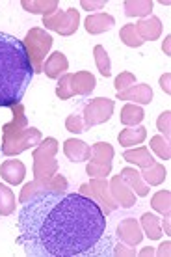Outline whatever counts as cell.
Listing matches in <instances>:
<instances>
[{"label":"cell","mask_w":171,"mask_h":257,"mask_svg":"<svg viewBox=\"0 0 171 257\" xmlns=\"http://www.w3.org/2000/svg\"><path fill=\"white\" fill-rule=\"evenodd\" d=\"M121 101H132L134 104H149L152 101V90L149 84H134L132 88L117 93Z\"/></svg>","instance_id":"obj_14"},{"label":"cell","mask_w":171,"mask_h":257,"mask_svg":"<svg viewBox=\"0 0 171 257\" xmlns=\"http://www.w3.org/2000/svg\"><path fill=\"white\" fill-rule=\"evenodd\" d=\"M23 43H25L26 52H28V58H30V64H32L34 75H36V73H41V71H43L45 56L49 54V51H51V47H52V36L45 32L43 28L36 26V28H30V30H28Z\"/></svg>","instance_id":"obj_4"},{"label":"cell","mask_w":171,"mask_h":257,"mask_svg":"<svg viewBox=\"0 0 171 257\" xmlns=\"http://www.w3.org/2000/svg\"><path fill=\"white\" fill-rule=\"evenodd\" d=\"M162 51H164V54H167V56L171 54V36H165L164 45H162Z\"/></svg>","instance_id":"obj_42"},{"label":"cell","mask_w":171,"mask_h":257,"mask_svg":"<svg viewBox=\"0 0 171 257\" xmlns=\"http://www.w3.org/2000/svg\"><path fill=\"white\" fill-rule=\"evenodd\" d=\"M21 6L25 8L26 12L30 13H39V15H52L54 12H58V2L56 0H23Z\"/></svg>","instance_id":"obj_24"},{"label":"cell","mask_w":171,"mask_h":257,"mask_svg":"<svg viewBox=\"0 0 171 257\" xmlns=\"http://www.w3.org/2000/svg\"><path fill=\"white\" fill-rule=\"evenodd\" d=\"M32 77L34 69L25 43L0 32V108L21 104Z\"/></svg>","instance_id":"obj_2"},{"label":"cell","mask_w":171,"mask_h":257,"mask_svg":"<svg viewBox=\"0 0 171 257\" xmlns=\"http://www.w3.org/2000/svg\"><path fill=\"white\" fill-rule=\"evenodd\" d=\"M93 56H95V64L99 73H101L102 77H110L112 75V65H110V58H108V52L104 51V47L97 45L93 49Z\"/></svg>","instance_id":"obj_30"},{"label":"cell","mask_w":171,"mask_h":257,"mask_svg":"<svg viewBox=\"0 0 171 257\" xmlns=\"http://www.w3.org/2000/svg\"><path fill=\"white\" fill-rule=\"evenodd\" d=\"M123 159L128 161L130 164H134V166H139L141 170H145V168L154 164V159H152V155L149 153V149L147 148L127 149V151L123 153Z\"/></svg>","instance_id":"obj_22"},{"label":"cell","mask_w":171,"mask_h":257,"mask_svg":"<svg viewBox=\"0 0 171 257\" xmlns=\"http://www.w3.org/2000/svg\"><path fill=\"white\" fill-rule=\"evenodd\" d=\"M64 153L71 162H86L91 159V146L82 140L69 138L64 142Z\"/></svg>","instance_id":"obj_12"},{"label":"cell","mask_w":171,"mask_h":257,"mask_svg":"<svg viewBox=\"0 0 171 257\" xmlns=\"http://www.w3.org/2000/svg\"><path fill=\"white\" fill-rule=\"evenodd\" d=\"M26 168L21 161H15V159H10L6 161L2 166H0V175L2 179L8 181L10 185H21L23 179H25Z\"/></svg>","instance_id":"obj_17"},{"label":"cell","mask_w":171,"mask_h":257,"mask_svg":"<svg viewBox=\"0 0 171 257\" xmlns=\"http://www.w3.org/2000/svg\"><path fill=\"white\" fill-rule=\"evenodd\" d=\"M80 194L93 199L97 205L102 209L104 214H110V212H114L119 207L115 203V199L112 198V194H110V187H108L106 179H89V183H84L80 187Z\"/></svg>","instance_id":"obj_7"},{"label":"cell","mask_w":171,"mask_h":257,"mask_svg":"<svg viewBox=\"0 0 171 257\" xmlns=\"http://www.w3.org/2000/svg\"><path fill=\"white\" fill-rule=\"evenodd\" d=\"M67 69H69V60L65 58V54L60 51L52 52L43 64L45 75L49 78H60V75H64Z\"/></svg>","instance_id":"obj_15"},{"label":"cell","mask_w":171,"mask_h":257,"mask_svg":"<svg viewBox=\"0 0 171 257\" xmlns=\"http://www.w3.org/2000/svg\"><path fill=\"white\" fill-rule=\"evenodd\" d=\"M43 25L47 30L58 32L60 36H73L80 25V13L78 10H65V12H54L52 15L43 17Z\"/></svg>","instance_id":"obj_6"},{"label":"cell","mask_w":171,"mask_h":257,"mask_svg":"<svg viewBox=\"0 0 171 257\" xmlns=\"http://www.w3.org/2000/svg\"><path fill=\"white\" fill-rule=\"evenodd\" d=\"M69 187V183L64 175H52V177H45V179H34L32 183H26L25 187L21 188L19 194V201L21 203H26L30 198H34L36 194L41 192H49V190H56V192H65Z\"/></svg>","instance_id":"obj_8"},{"label":"cell","mask_w":171,"mask_h":257,"mask_svg":"<svg viewBox=\"0 0 171 257\" xmlns=\"http://www.w3.org/2000/svg\"><path fill=\"white\" fill-rule=\"evenodd\" d=\"M136 32L141 39H143V43L145 41H154V39L160 38V34H162V23H160L158 17H145V19H139L136 23Z\"/></svg>","instance_id":"obj_13"},{"label":"cell","mask_w":171,"mask_h":257,"mask_svg":"<svg viewBox=\"0 0 171 257\" xmlns=\"http://www.w3.org/2000/svg\"><path fill=\"white\" fill-rule=\"evenodd\" d=\"M169 123H171V112L169 110H165V112H162V114L158 116V119H156V128L164 135V138L167 142H169V136H171Z\"/></svg>","instance_id":"obj_36"},{"label":"cell","mask_w":171,"mask_h":257,"mask_svg":"<svg viewBox=\"0 0 171 257\" xmlns=\"http://www.w3.org/2000/svg\"><path fill=\"white\" fill-rule=\"evenodd\" d=\"M15 211V194L10 187L0 183V216H10Z\"/></svg>","instance_id":"obj_28"},{"label":"cell","mask_w":171,"mask_h":257,"mask_svg":"<svg viewBox=\"0 0 171 257\" xmlns=\"http://www.w3.org/2000/svg\"><path fill=\"white\" fill-rule=\"evenodd\" d=\"M125 15L127 17H151L152 12V0H127L125 4Z\"/></svg>","instance_id":"obj_23"},{"label":"cell","mask_w":171,"mask_h":257,"mask_svg":"<svg viewBox=\"0 0 171 257\" xmlns=\"http://www.w3.org/2000/svg\"><path fill=\"white\" fill-rule=\"evenodd\" d=\"M58 142L56 138H45L34 151V179H45L58 174Z\"/></svg>","instance_id":"obj_3"},{"label":"cell","mask_w":171,"mask_h":257,"mask_svg":"<svg viewBox=\"0 0 171 257\" xmlns=\"http://www.w3.org/2000/svg\"><path fill=\"white\" fill-rule=\"evenodd\" d=\"M119 38L127 47H141V45H143V39L138 36V32H136V26H134V25H125V26H123V28H121V32H119Z\"/></svg>","instance_id":"obj_32"},{"label":"cell","mask_w":171,"mask_h":257,"mask_svg":"<svg viewBox=\"0 0 171 257\" xmlns=\"http://www.w3.org/2000/svg\"><path fill=\"white\" fill-rule=\"evenodd\" d=\"M143 117H145V112L138 104H125L121 110V123L127 127H136L138 123L143 121Z\"/></svg>","instance_id":"obj_27"},{"label":"cell","mask_w":171,"mask_h":257,"mask_svg":"<svg viewBox=\"0 0 171 257\" xmlns=\"http://www.w3.org/2000/svg\"><path fill=\"white\" fill-rule=\"evenodd\" d=\"M169 248H171V242L169 240H165V242H162V244L158 246V250H154V255L158 257H169Z\"/></svg>","instance_id":"obj_40"},{"label":"cell","mask_w":171,"mask_h":257,"mask_svg":"<svg viewBox=\"0 0 171 257\" xmlns=\"http://www.w3.org/2000/svg\"><path fill=\"white\" fill-rule=\"evenodd\" d=\"M147 255H149V257L154 255V250H152L151 246H149V248H145V250H141V251H139V257H147Z\"/></svg>","instance_id":"obj_44"},{"label":"cell","mask_w":171,"mask_h":257,"mask_svg":"<svg viewBox=\"0 0 171 257\" xmlns=\"http://www.w3.org/2000/svg\"><path fill=\"white\" fill-rule=\"evenodd\" d=\"M151 205L154 211H158L160 214H164V216H169L171 212V192L169 190H160L152 196L151 199Z\"/></svg>","instance_id":"obj_29"},{"label":"cell","mask_w":171,"mask_h":257,"mask_svg":"<svg viewBox=\"0 0 171 257\" xmlns=\"http://www.w3.org/2000/svg\"><path fill=\"white\" fill-rule=\"evenodd\" d=\"M114 106L115 103L112 99H106V97H97L93 101H89L86 106H84V127L91 128L95 125H101V123L108 121L112 114H114Z\"/></svg>","instance_id":"obj_9"},{"label":"cell","mask_w":171,"mask_h":257,"mask_svg":"<svg viewBox=\"0 0 171 257\" xmlns=\"http://www.w3.org/2000/svg\"><path fill=\"white\" fill-rule=\"evenodd\" d=\"M106 2L108 0H82V2H80V6L89 12V10H101V8L106 6Z\"/></svg>","instance_id":"obj_38"},{"label":"cell","mask_w":171,"mask_h":257,"mask_svg":"<svg viewBox=\"0 0 171 257\" xmlns=\"http://www.w3.org/2000/svg\"><path fill=\"white\" fill-rule=\"evenodd\" d=\"M171 73H164L162 77H160V86H162V90L165 91V93H171Z\"/></svg>","instance_id":"obj_41"},{"label":"cell","mask_w":171,"mask_h":257,"mask_svg":"<svg viewBox=\"0 0 171 257\" xmlns=\"http://www.w3.org/2000/svg\"><path fill=\"white\" fill-rule=\"evenodd\" d=\"M115 19L108 13H93V15H88V19L84 23L88 34L91 36H97V34L108 32L110 28H114Z\"/></svg>","instance_id":"obj_16"},{"label":"cell","mask_w":171,"mask_h":257,"mask_svg":"<svg viewBox=\"0 0 171 257\" xmlns=\"http://www.w3.org/2000/svg\"><path fill=\"white\" fill-rule=\"evenodd\" d=\"M95 77L89 71H78L73 75V93L75 95L88 97L91 91L95 90Z\"/></svg>","instance_id":"obj_18"},{"label":"cell","mask_w":171,"mask_h":257,"mask_svg":"<svg viewBox=\"0 0 171 257\" xmlns=\"http://www.w3.org/2000/svg\"><path fill=\"white\" fill-rule=\"evenodd\" d=\"M41 140H43V135L36 127H26L12 135H2V153L6 157H15L26 149L38 148Z\"/></svg>","instance_id":"obj_5"},{"label":"cell","mask_w":171,"mask_h":257,"mask_svg":"<svg viewBox=\"0 0 171 257\" xmlns=\"http://www.w3.org/2000/svg\"><path fill=\"white\" fill-rule=\"evenodd\" d=\"M112 172V166H102V164H95V162H88L86 166V174L91 179H106Z\"/></svg>","instance_id":"obj_35"},{"label":"cell","mask_w":171,"mask_h":257,"mask_svg":"<svg viewBox=\"0 0 171 257\" xmlns=\"http://www.w3.org/2000/svg\"><path fill=\"white\" fill-rule=\"evenodd\" d=\"M145 136H147V128L141 127V125H136V127L123 128L117 140H119V146H123V148H132V146L143 144Z\"/></svg>","instance_id":"obj_20"},{"label":"cell","mask_w":171,"mask_h":257,"mask_svg":"<svg viewBox=\"0 0 171 257\" xmlns=\"http://www.w3.org/2000/svg\"><path fill=\"white\" fill-rule=\"evenodd\" d=\"M114 155H115V151L110 144L99 142V144H93V146H91V159H89V162L102 164V166H112Z\"/></svg>","instance_id":"obj_21"},{"label":"cell","mask_w":171,"mask_h":257,"mask_svg":"<svg viewBox=\"0 0 171 257\" xmlns=\"http://www.w3.org/2000/svg\"><path fill=\"white\" fill-rule=\"evenodd\" d=\"M65 128H67L69 133H73V135H80V133L86 131V127H84V119L80 116H75V114L65 119Z\"/></svg>","instance_id":"obj_37"},{"label":"cell","mask_w":171,"mask_h":257,"mask_svg":"<svg viewBox=\"0 0 171 257\" xmlns=\"http://www.w3.org/2000/svg\"><path fill=\"white\" fill-rule=\"evenodd\" d=\"M164 233H165V235H171V224H169V216H164Z\"/></svg>","instance_id":"obj_43"},{"label":"cell","mask_w":171,"mask_h":257,"mask_svg":"<svg viewBox=\"0 0 171 257\" xmlns=\"http://www.w3.org/2000/svg\"><path fill=\"white\" fill-rule=\"evenodd\" d=\"M115 233H117V237H119L121 242L127 246L139 244L141 238H143V231H141V227H139V222H136L134 218L121 220Z\"/></svg>","instance_id":"obj_11"},{"label":"cell","mask_w":171,"mask_h":257,"mask_svg":"<svg viewBox=\"0 0 171 257\" xmlns=\"http://www.w3.org/2000/svg\"><path fill=\"white\" fill-rule=\"evenodd\" d=\"M134 84H136V77H134L132 73H128V71H123V73H119V75L115 77L114 86H115V91L121 93V91L132 88Z\"/></svg>","instance_id":"obj_34"},{"label":"cell","mask_w":171,"mask_h":257,"mask_svg":"<svg viewBox=\"0 0 171 257\" xmlns=\"http://www.w3.org/2000/svg\"><path fill=\"white\" fill-rule=\"evenodd\" d=\"M114 255H125V257H132L134 250H128L127 244H115L114 246Z\"/></svg>","instance_id":"obj_39"},{"label":"cell","mask_w":171,"mask_h":257,"mask_svg":"<svg viewBox=\"0 0 171 257\" xmlns=\"http://www.w3.org/2000/svg\"><path fill=\"white\" fill-rule=\"evenodd\" d=\"M139 227H141V231L145 233L147 237L152 238V240H158L162 237V229H160V218L158 216H154L151 212H145L141 220H139Z\"/></svg>","instance_id":"obj_26"},{"label":"cell","mask_w":171,"mask_h":257,"mask_svg":"<svg viewBox=\"0 0 171 257\" xmlns=\"http://www.w3.org/2000/svg\"><path fill=\"white\" fill-rule=\"evenodd\" d=\"M19 244L32 257H76L106 233V214L84 194H36L19 211Z\"/></svg>","instance_id":"obj_1"},{"label":"cell","mask_w":171,"mask_h":257,"mask_svg":"<svg viewBox=\"0 0 171 257\" xmlns=\"http://www.w3.org/2000/svg\"><path fill=\"white\" fill-rule=\"evenodd\" d=\"M151 149L158 155L160 159H164V161H169L171 159L169 142L165 140L164 136H152L151 138Z\"/></svg>","instance_id":"obj_33"},{"label":"cell","mask_w":171,"mask_h":257,"mask_svg":"<svg viewBox=\"0 0 171 257\" xmlns=\"http://www.w3.org/2000/svg\"><path fill=\"white\" fill-rule=\"evenodd\" d=\"M108 187H110V194H112V198L115 199L117 205L123 207V209L134 207V203H136V194L127 187V183L121 179L119 175L112 177L110 183H108Z\"/></svg>","instance_id":"obj_10"},{"label":"cell","mask_w":171,"mask_h":257,"mask_svg":"<svg viewBox=\"0 0 171 257\" xmlns=\"http://www.w3.org/2000/svg\"><path fill=\"white\" fill-rule=\"evenodd\" d=\"M56 95L62 99V101H67L75 95L73 93V73H64L60 80H58V88H56Z\"/></svg>","instance_id":"obj_31"},{"label":"cell","mask_w":171,"mask_h":257,"mask_svg":"<svg viewBox=\"0 0 171 257\" xmlns=\"http://www.w3.org/2000/svg\"><path fill=\"white\" fill-rule=\"evenodd\" d=\"M119 177L127 183V187L130 188L134 194H138V196H147V194H149V187L143 183L138 170H134V168H123Z\"/></svg>","instance_id":"obj_19"},{"label":"cell","mask_w":171,"mask_h":257,"mask_svg":"<svg viewBox=\"0 0 171 257\" xmlns=\"http://www.w3.org/2000/svg\"><path fill=\"white\" fill-rule=\"evenodd\" d=\"M139 175H141V179L145 181L147 187H158V185H162L165 181L167 172H165V168L162 166V164H156V162H154L152 166L141 170Z\"/></svg>","instance_id":"obj_25"}]
</instances>
